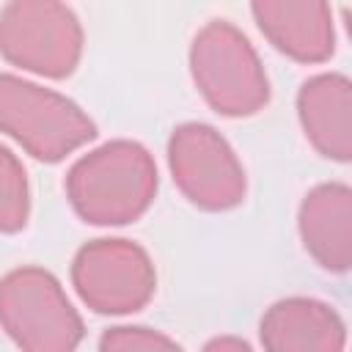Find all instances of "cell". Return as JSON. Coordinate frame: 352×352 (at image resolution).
I'll return each mask as SVG.
<instances>
[{"mask_svg": "<svg viewBox=\"0 0 352 352\" xmlns=\"http://www.w3.org/2000/svg\"><path fill=\"white\" fill-rule=\"evenodd\" d=\"M170 168L182 190L206 209H226L242 198V170L231 148L209 126L190 124L173 135Z\"/></svg>", "mask_w": 352, "mask_h": 352, "instance_id": "7", "label": "cell"}, {"mask_svg": "<svg viewBox=\"0 0 352 352\" xmlns=\"http://www.w3.org/2000/svg\"><path fill=\"white\" fill-rule=\"evenodd\" d=\"M28 214V184L19 162L0 148V228L14 231Z\"/></svg>", "mask_w": 352, "mask_h": 352, "instance_id": "12", "label": "cell"}, {"mask_svg": "<svg viewBox=\"0 0 352 352\" xmlns=\"http://www.w3.org/2000/svg\"><path fill=\"white\" fill-rule=\"evenodd\" d=\"M0 322L25 352H72L82 336L58 280L41 270H19L0 283Z\"/></svg>", "mask_w": 352, "mask_h": 352, "instance_id": "2", "label": "cell"}, {"mask_svg": "<svg viewBox=\"0 0 352 352\" xmlns=\"http://www.w3.org/2000/svg\"><path fill=\"white\" fill-rule=\"evenodd\" d=\"M204 352H250L248 344L236 341V338H214Z\"/></svg>", "mask_w": 352, "mask_h": 352, "instance_id": "14", "label": "cell"}, {"mask_svg": "<svg viewBox=\"0 0 352 352\" xmlns=\"http://www.w3.org/2000/svg\"><path fill=\"white\" fill-rule=\"evenodd\" d=\"M0 50L8 60L60 77L80 55V25L60 3H11L0 16Z\"/></svg>", "mask_w": 352, "mask_h": 352, "instance_id": "5", "label": "cell"}, {"mask_svg": "<svg viewBox=\"0 0 352 352\" xmlns=\"http://www.w3.org/2000/svg\"><path fill=\"white\" fill-rule=\"evenodd\" d=\"M267 352H338L344 333L336 314L311 300L278 302L261 322Z\"/></svg>", "mask_w": 352, "mask_h": 352, "instance_id": "8", "label": "cell"}, {"mask_svg": "<svg viewBox=\"0 0 352 352\" xmlns=\"http://www.w3.org/2000/svg\"><path fill=\"white\" fill-rule=\"evenodd\" d=\"M0 129L41 160H60L94 138V124L63 96L0 74Z\"/></svg>", "mask_w": 352, "mask_h": 352, "instance_id": "3", "label": "cell"}, {"mask_svg": "<svg viewBox=\"0 0 352 352\" xmlns=\"http://www.w3.org/2000/svg\"><path fill=\"white\" fill-rule=\"evenodd\" d=\"M253 14L275 47L300 60H319L333 52L330 11L322 3H256Z\"/></svg>", "mask_w": 352, "mask_h": 352, "instance_id": "9", "label": "cell"}, {"mask_svg": "<svg viewBox=\"0 0 352 352\" xmlns=\"http://www.w3.org/2000/svg\"><path fill=\"white\" fill-rule=\"evenodd\" d=\"M74 283L82 300L96 311L124 314L148 300L154 272L140 248L121 239H99L80 250L74 261Z\"/></svg>", "mask_w": 352, "mask_h": 352, "instance_id": "6", "label": "cell"}, {"mask_svg": "<svg viewBox=\"0 0 352 352\" xmlns=\"http://www.w3.org/2000/svg\"><path fill=\"white\" fill-rule=\"evenodd\" d=\"M102 352H182V349L151 330L116 327L102 336Z\"/></svg>", "mask_w": 352, "mask_h": 352, "instance_id": "13", "label": "cell"}, {"mask_svg": "<svg viewBox=\"0 0 352 352\" xmlns=\"http://www.w3.org/2000/svg\"><path fill=\"white\" fill-rule=\"evenodd\" d=\"M157 187L148 154L135 143H107L82 157L69 173V195L91 223H126L138 217Z\"/></svg>", "mask_w": 352, "mask_h": 352, "instance_id": "1", "label": "cell"}, {"mask_svg": "<svg viewBox=\"0 0 352 352\" xmlns=\"http://www.w3.org/2000/svg\"><path fill=\"white\" fill-rule=\"evenodd\" d=\"M192 74L212 107L226 116L253 113L267 99V80L248 38L228 22H212L192 44Z\"/></svg>", "mask_w": 352, "mask_h": 352, "instance_id": "4", "label": "cell"}, {"mask_svg": "<svg viewBox=\"0 0 352 352\" xmlns=\"http://www.w3.org/2000/svg\"><path fill=\"white\" fill-rule=\"evenodd\" d=\"M300 116L305 132L327 157H349V82L344 77L305 82L300 91Z\"/></svg>", "mask_w": 352, "mask_h": 352, "instance_id": "10", "label": "cell"}, {"mask_svg": "<svg viewBox=\"0 0 352 352\" xmlns=\"http://www.w3.org/2000/svg\"><path fill=\"white\" fill-rule=\"evenodd\" d=\"M302 236L311 253L333 270L349 264V192L346 187H319L302 206Z\"/></svg>", "mask_w": 352, "mask_h": 352, "instance_id": "11", "label": "cell"}]
</instances>
